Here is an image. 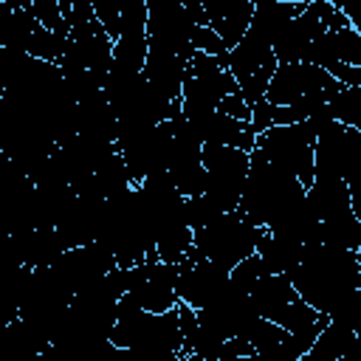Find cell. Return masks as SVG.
Returning <instances> with one entry per match:
<instances>
[{"mask_svg": "<svg viewBox=\"0 0 361 361\" xmlns=\"http://www.w3.org/2000/svg\"><path fill=\"white\" fill-rule=\"evenodd\" d=\"M307 197V189L285 169L274 166L271 161L262 158V152H251V169L245 178L243 200H240V214H245L251 223L268 228L288 206L299 203Z\"/></svg>", "mask_w": 361, "mask_h": 361, "instance_id": "cell-1", "label": "cell"}, {"mask_svg": "<svg viewBox=\"0 0 361 361\" xmlns=\"http://www.w3.org/2000/svg\"><path fill=\"white\" fill-rule=\"evenodd\" d=\"M262 234H265L262 226L251 223L240 212H228L220 220H214L209 228L195 231V248L206 259L223 265L226 271H234L243 259L257 254Z\"/></svg>", "mask_w": 361, "mask_h": 361, "instance_id": "cell-2", "label": "cell"}, {"mask_svg": "<svg viewBox=\"0 0 361 361\" xmlns=\"http://www.w3.org/2000/svg\"><path fill=\"white\" fill-rule=\"evenodd\" d=\"M279 62L274 56V48L268 39H262L257 31L248 28V34L228 51V71L237 82L240 96L254 107L268 96V85L276 73Z\"/></svg>", "mask_w": 361, "mask_h": 361, "instance_id": "cell-3", "label": "cell"}, {"mask_svg": "<svg viewBox=\"0 0 361 361\" xmlns=\"http://www.w3.org/2000/svg\"><path fill=\"white\" fill-rule=\"evenodd\" d=\"M257 152H262L265 161L274 166L290 172L305 189L313 183V155H316V141L305 130V124H288V127H271L257 135Z\"/></svg>", "mask_w": 361, "mask_h": 361, "instance_id": "cell-4", "label": "cell"}, {"mask_svg": "<svg viewBox=\"0 0 361 361\" xmlns=\"http://www.w3.org/2000/svg\"><path fill=\"white\" fill-rule=\"evenodd\" d=\"M341 90H344V85L338 79H333L324 68H316L307 62H285L276 68L265 99L274 107H288L302 99H319V102L330 104Z\"/></svg>", "mask_w": 361, "mask_h": 361, "instance_id": "cell-5", "label": "cell"}, {"mask_svg": "<svg viewBox=\"0 0 361 361\" xmlns=\"http://www.w3.org/2000/svg\"><path fill=\"white\" fill-rule=\"evenodd\" d=\"M237 90V82L231 71L217 56H206L195 51V56L186 65V82H183V116L200 113V110H217L220 102Z\"/></svg>", "mask_w": 361, "mask_h": 361, "instance_id": "cell-6", "label": "cell"}, {"mask_svg": "<svg viewBox=\"0 0 361 361\" xmlns=\"http://www.w3.org/2000/svg\"><path fill=\"white\" fill-rule=\"evenodd\" d=\"M147 8H149V20H147L149 45L172 51L189 62L195 56L192 34H195L197 23L192 20L186 0H149Z\"/></svg>", "mask_w": 361, "mask_h": 361, "instance_id": "cell-7", "label": "cell"}, {"mask_svg": "<svg viewBox=\"0 0 361 361\" xmlns=\"http://www.w3.org/2000/svg\"><path fill=\"white\" fill-rule=\"evenodd\" d=\"M175 268H178V279H175L178 299L183 305L195 307V310L209 305L228 285V276H231V271H226L223 265L206 259L195 245L189 248V254Z\"/></svg>", "mask_w": 361, "mask_h": 361, "instance_id": "cell-8", "label": "cell"}, {"mask_svg": "<svg viewBox=\"0 0 361 361\" xmlns=\"http://www.w3.org/2000/svg\"><path fill=\"white\" fill-rule=\"evenodd\" d=\"M186 121L203 147H237L245 152L257 149V133L251 121H237L220 110H200L186 116Z\"/></svg>", "mask_w": 361, "mask_h": 361, "instance_id": "cell-9", "label": "cell"}, {"mask_svg": "<svg viewBox=\"0 0 361 361\" xmlns=\"http://www.w3.org/2000/svg\"><path fill=\"white\" fill-rule=\"evenodd\" d=\"M200 3L209 28L226 42V48L231 51L234 45H240V39L251 28L254 0H200Z\"/></svg>", "mask_w": 361, "mask_h": 361, "instance_id": "cell-10", "label": "cell"}, {"mask_svg": "<svg viewBox=\"0 0 361 361\" xmlns=\"http://www.w3.org/2000/svg\"><path fill=\"white\" fill-rule=\"evenodd\" d=\"M186 59H180L172 51H164L158 45H149V56L144 65V79L169 102L183 99V82H186Z\"/></svg>", "mask_w": 361, "mask_h": 361, "instance_id": "cell-11", "label": "cell"}, {"mask_svg": "<svg viewBox=\"0 0 361 361\" xmlns=\"http://www.w3.org/2000/svg\"><path fill=\"white\" fill-rule=\"evenodd\" d=\"M307 200H310L313 212L319 214V220H330V217H338V214H350L353 212L347 180L341 175H336V172L316 169L313 172V183L307 189Z\"/></svg>", "mask_w": 361, "mask_h": 361, "instance_id": "cell-12", "label": "cell"}, {"mask_svg": "<svg viewBox=\"0 0 361 361\" xmlns=\"http://www.w3.org/2000/svg\"><path fill=\"white\" fill-rule=\"evenodd\" d=\"M307 8L305 3H285V0H254V17H251V31H257L262 39L274 42L279 39V34L288 28L290 20H296L302 11Z\"/></svg>", "mask_w": 361, "mask_h": 361, "instance_id": "cell-13", "label": "cell"}, {"mask_svg": "<svg viewBox=\"0 0 361 361\" xmlns=\"http://www.w3.org/2000/svg\"><path fill=\"white\" fill-rule=\"evenodd\" d=\"M293 299H296V290H293L290 279L288 276H279V274H265L251 288V305H254L257 316L259 319H268V322H274Z\"/></svg>", "mask_w": 361, "mask_h": 361, "instance_id": "cell-14", "label": "cell"}, {"mask_svg": "<svg viewBox=\"0 0 361 361\" xmlns=\"http://www.w3.org/2000/svg\"><path fill=\"white\" fill-rule=\"evenodd\" d=\"M302 254H305V245H299L288 237L271 234V231H265L257 245V257H259L262 268L268 274H279V276L293 274L302 265Z\"/></svg>", "mask_w": 361, "mask_h": 361, "instance_id": "cell-15", "label": "cell"}, {"mask_svg": "<svg viewBox=\"0 0 361 361\" xmlns=\"http://www.w3.org/2000/svg\"><path fill=\"white\" fill-rule=\"evenodd\" d=\"M322 243L344 251H358L361 248V220L350 214H338L330 220H322Z\"/></svg>", "mask_w": 361, "mask_h": 361, "instance_id": "cell-16", "label": "cell"}, {"mask_svg": "<svg viewBox=\"0 0 361 361\" xmlns=\"http://www.w3.org/2000/svg\"><path fill=\"white\" fill-rule=\"evenodd\" d=\"M353 336H355L353 330H347V327L330 322V324L319 333V338L313 341V347L305 353V361H338V358L344 355V350L350 347Z\"/></svg>", "mask_w": 361, "mask_h": 361, "instance_id": "cell-17", "label": "cell"}, {"mask_svg": "<svg viewBox=\"0 0 361 361\" xmlns=\"http://www.w3.org/2000/svg\"><path fill=\"white\" fill-rule=\"evenodd\" d=\"M226 212L209 197V195H200V197H186V226L192 231H200V228H209L214 220H220Z\"/></svg>", "mask_w": 361, "mask_h": 361, "instance_id": "cell-18", "label": "cell"}, {"mask_svg": "<svg viewBox=\"0 0 361 361\" xmlns=\"http://www.w3.org/2000/svg\"><path fill=\"white\" fill-rule=\"evenodd\" d=\"M192 48L200 51V54H206V56L223 59V65L228 68V48H226V42H223L209 25H197V28H195V34H192Z\"/></svg>", "mask_w": 361, "mask_h": 361, "instance_id": "cell-19", "label": "cell"}, {"mask_svg": "<svg viewBox=\"0 0 361 361\" xmlns=\"http://www.w3.org/2000/svg\"><path fill=\"white\" fill-rule=\"evenodd\" d=\"M93 11H96L102 28L107 31V37L116 45V39L121 37V3H116V0H93Z\"/></svg>", "mask_w": 361, "mask_h": 361, "instance_id": "cell-20", "label": "cell"}, {"mask_svg": "<svg viewBox=\"0 0 361 361\" xmlns=\"http://www.w3.org/2000/svg\"><path fill=\"white\" fill-rule=\"evenodd\" d=\"M265 274H268V271L262 268L259 257L254 254V257L243 259V262H240V265L231 271V276H228V279H231L237 288H243V290H248V293H251V288H254V285H257V282H259Z\"/></svg>", "mask_w": 361, "mask_h": 361, "instance_id": "cell-21", "label": "cell"}, {"mask_svg": "<svg viewBox=\"0 0 361 361\" xmlns=\"http://www.w3.org/2000/svg\"><path fill=\"white\" fill-rule=\"evenodd\" d=\"M220 113H226V116H231V118H237V121H251V104L240 96V93H231V96H226L223 102H220V107H217Z\"/></svg>", "mask_w": 361, "mask_h": 361, "instance_id": "cell-22", "label": "cell"}, {"mask_svg": "<svg viewBox=\"0 0 361 361\" xmlns=\"http://www.w3.org/2000/svg\"><path fill=\"white\" fill-rule=\"evenodd\" d=\"M271 110H274V104H271L268 99H262V102H257V104L251 107V127H254L257 135L274 127V116H271Z\"/></svg>", "mask_w": 361, "mask_h": 361, "instance_id": "cell-23", "label": "cell"}, {"mask_svg": "<svg viewBox=\"0 0 361 361\" xmlns=\"http://www.w3.org/2000/svg\"><path fill=\"white\" fill-rule=\"evenodd\" d=\"M347 189H350V206H353V214L361 220V166L353 169L347 175Z\"/></svg>", "mask_w": 361, "mask_h": 361, "instance_id": "cell-24", "label": "cell"}, {"mask_svg": "<svg viewBox=\"0 0 361 361\" xmlns=\"http://www.w3.org/2000/svg\"><path fill=\"white\" fill-rule=\"evenodd\" d=\"M336 6L347 14V20H350L353 31H355V34H361V0H355V3H336Z\"/></svg>", "mask_w": 361, "mask_h": 361, "instance_id": "cell-25", "label": "cell"}, {"mask_svg": "<svg viewBox=\"0 0 361 361\" xmlns=\"http://www.w3.org/2000/svg\"><path fill=\"white\" fill-rule=\"evenodd\" d=\"M347 93H350V99H353V104L361 110V87H347Z\"/></svg>", "mask_w": 361, "mask_h": 361, "instance_id": "cell-26", "label": "cell"}, {"mask_svg": "<svg viewBox=\"0 0 361 361\" xmlns=\"http://www.w3.org/2000/svg\"><path fill=\"white\" fill-rule=\"evenodd\" d=\"M231 361H262L257 353H251V355H243V358H231Z\"/></svg>", "mask_w": 361, "mask_h": 361, "instance_id": "cell-27", "label": "cell"}, {"mask_svg": "<svg viewBox=\"0 0 361 361\" xmlns=\"http://www.w3.org/2000/svg\"><path fill=\"white\" fill-rule=\"evenodd\" d=\"M355 254H358V259H361V248H358V251H355Z\"/></svg>", "mask_w": 361, "mask_h": 361, "instance_id": "cell-28", "label": "cell"}]
</instances>
